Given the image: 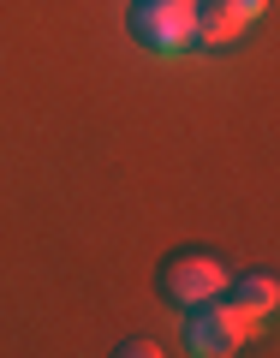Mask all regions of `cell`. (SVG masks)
<instances>
[{
	"label": "cell",
	"mask_w": 280,
	"mask_h": 358,
	"mask_svg": "<svg viewBox=\"0 0 280 358\" xmlns=\"http://www.w3.org/2000/svg\"><path fill=\"white\" fill-rule=\"evenodd\" d=\"M274 299H280L274 275H251V281H239V299H233V305H239L244 317H268V310H274Z\"/></svg>",
	"instance_id": "5"
},
{
	"label": "cell",
	"mask_w": 280,
	"mask_h": 358,
	"mask_svg": "<svg viewBox=\"0 0 280 358\" xmlns=\"http://www.w3.org/2000/svg\"><path fill=\"white\" fill-rule=\"evenodd\" d=\"M251 329H256V317H244L239 305H197V317H191V329H185V341H191V352H203V358H221V352H239L244 341H251Z\"/></svg>",
	"instance_id": "2"
},
{
	"label": "cell",
	"mask_w": 280,
	"mask_h": 358,
	"mask_svg": "<svg viewBox=\"0 0 280 358\" xmlns=\"http://www.w3.org/2000/svg\"><path fill=\"white\" fill-rule=\"evenodd\" d=\"M221 293H227V268L215 257L179 251L161 263V299H173V305H203V299H221Z\"/></svg>",
	"instance_id": "1"
},
{
	"label": "cell",
	"mask_w": 280,
	"mask_h": 358,
	"mask_svg": "<svg viewBox=\"0 0 280 358\" xmlns=\"http://www.w3.org/2000/svg\"><path fill=\"white\" fill-rule=\"evenodd\" d=\"M119 352H126V358H143V352H149V358H155V352H161V346H155V341H126V346H119Z\"/></svg>",
	"instance_id": "7"
},
{
	"label": "cell",
	"mask_w": 280,
	"mask_h": 358,
	"mask_svg": "<svg viewBox=\"0 0 280 358\" xmlns=\"http://www.w3.org/2000/svg\"><path fill=\"white\" fill-rule=\"evenodd\" d=\"M191 13H197V0H138L131 30H138V42H149L155 54H179L191 42Z\"/></svg>",
	"instance_id": "3"
},
{
	"label": "cell",
	"mask_w": 280,
	"mask_h": 358,
	"mask_svg": "<svg viewBox=\"0 0 280 358\" xmlns=\"http://www.w3.org/2000/svg\"><path fill=\"white\" fill-rule=\"evenodd\" d=\"M239 30H244V18L233 13V6H221V0H197V13H191V36L197 42H215V48H221V42H233Z\"/></svg>",
	"instance_id": "4"
},
{
	"label": "cell",
	"mask_w": 280,
	"mask_h": 358,
	"mask_svg": "<svg viewBox=\"0 0 280 358\" xmlns=\"http://www.w3.org/2000/svg\"><path fill=\"white\" fill-rule=\"evenodd\" d=\"M221 6H233V13H239L244 24H251V18H263V13H268V0H221Z\"/></svg>",
	"instance_id": "6"
}]
</instances>
